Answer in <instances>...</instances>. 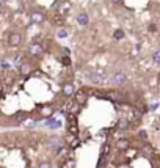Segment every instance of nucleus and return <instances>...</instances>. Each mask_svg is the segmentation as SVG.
<instances>
[{
  "mask_svg": "<svg viewBox=\"0 0 160 168\" xmlns=\"http://www.w3.org/2000/svg\"><path fill=\"white\" fill-rule=\"evenodd\" d=\"M27 120V113H17V115L14 116V122H22Z\"/></svg>",
  "mask_w": 160,
  "mask_h": 168,
  "instance_id": "4468645a",
  "label": "nucleus"
},
{
  "mask_svg": "<svg viewBox=\"0 0 160 168\" xmlns=\"http://www.w3.org/2000/svg\"><path fill=\"white\" fill-rule=\"evenodd\" d=\"M149 31L155 33V31H157V25H155V24H149Z\"/></svg>",
  "mask_w": 160,
  "mask_h": 168,
  "instance_id": "412c9836",
  "label": "nucleus"
},
{
  "mask_svg": "<svg viewBox=\"0 0 160 168\" xmlns=\"http://www.w3.org/2000/svg\"><path fill=\"white\" fill-rule=\"evenodd\" d=\"M38 168H52V165L47 163V162H43V163H39V165H38Z\"/></svg>",
  "mask_w": 160,
  "mask_h": 168,
  "instance_id": "aec40b11",
  "label": "nucleus"
},
{
  "mask_svg": "<svg viewBox=\"0 0 160 168\" xmlns=\"http://www.w3.org/2000/svg\"><path fill=\"white\" fill-rule=\"evenodd\" d=\"M68 36V31L65 30V28H60L58 30V38H66Z\"/></svg>",
  "mask_w": 160,
  "mask_h": 168,
  "instance_id": "6ab92c4d",
  "label": "nucleus"
},
{
  "mask_svg": "<svg viewBox=\"0 0 160 168\" xmlns=\"http://www.w3.org/2000/svg\"><path fill=\"white\" fill-rule=\"evenodd\" d=\"M152 60H154V63L160 65V51H155V52L152 53Z\"/></svg>",
  "mask_w": 160,
  "mask_h": 168,
  "instance_id": "f3484780",
  "label": "nucleus"
},
{
  "mask_svg": "<svg viewBox=\"0 0 160 168\" xmlns=\"http://www.w3.org/2000/svg\"><path fill=\"white\" fill-rule=\"evenodd\" d=\"M31 69H33V66L30 65V63H21V66H19V71H21V74L22 75H27V77H30L31 74Z\"/></svg>",
  "mask_w": 160,
  "mask_h": 168,
  "instance_id": "20e7f679",
  "label": "nucleus"
},
{
  "mask_svg": "<svg viewBox=\"0 0 160 168\" xmlns=\"http://www.w3.org/2000/svg\"><path fill=\"white\" fill-rule=\"evenodd\" d=\"M28 53H30V55H33V57H39V55H43V53H44V49H43V46H41V44L33 43V44L28 47Z\"/></svg>",
  "mask_w": 160,
  "mask_h": 168,
  "instance_id": "7ed1b4c3",
  "label": "nucleus"
},
{
  "mask_svg": "<svg viewBox=\"0 0 160 168\" xmlns=\"http://www.w3.org/2000/svg\"><path fill=\"white\" fill-rule=\"evenodd\" d=\"M22 41V35L17 33V31H13V33L10 35V44L11 46H19Z\"/></svg>",
  "mask_w": 160,
  "mask_h": 168,
  "instance_id": "423d86ee",
  "label": "nucleus"
},
{
  "mask_svg": "<svg viewBox=\"0 0 160 168\" xmlns=\"http://www.w3.org/2000/svg\"><path fill=\"white\" fill-rule=\"evenodd\" d=\"M86 99H88V94H86L83 90H82V91H77V93H75V96H74V101H75V102H79L80 105H85Z\"/></svg>",
  "mask_w": 160,
  "mask_h": 168,
  "instance_id": "39448f33",
  "label": "nucleus"
},
{
  "mask_svg": "<svg viewBox=\"0 0 160 168\" xmlns=\"http://www.w3.org/2000/svg\"><path fill=\"white\" fill-rule=\"evenodd\" d=\"M2 68L3 69H10V65H8V63H2Z\"/></svg>",
  "mask_w": 160,
  "mask_h": 168,
  "instance_id": "4be33fe9",
  "label": "nucleus"
},
{
  "mask_svg": "<svg viewBox=\"0 0 160 168\" xmlns=\"http://www.w3.org/2000/svg\"><path fill=\"white\" fill-rule=\"evenodd\" d=\"M61 65H65L66 68H68V66H71V58H69V55L61 57Z\"/></svg>",
  "mask_w": 160,
  "mask_h": 168,
  "instance_id": "dca6fc26",
  "label": "nucleus"
},
{
  "mask_svg": "<svg viewBox=\"0 0 160 168\" xmlns=\"http://www.w3.org/2000/svg\"><path fill=\"white\" fill-rule=\"evenodd\" d=\"M85 77L91 83H102L105 80V72L102 69H99V68H91V69L85 71Z\"/></svg>",
  "mask_w": 160,
  "mask_h": 168,
  "instance_id": "f257e3e1",
  "label": "nucleus"
},
{
  "mask_svg": "<svg viewBox=\"0 0 160 168\" xmlns=\"http://www.w3.org/2000/svg\"><path fill=\"white\" fill-rule=\"evenodd\" d=\"M43 21H44L43 13H33V14H31V22H33V24H41Z\"/></svg>",
  "mask_w": 160,
  "mask_h": 168,
  "instance_id": "9b49d317",
  "label": "nucleus"
},
{
  "mask_svg": "<svg viewBox=\"0 0 160 168\" xmlns=\"http://www.w3.org/2000/svg\"><path fill=\"white\" fill-rule=\"evenodd\" d=\"M107 159H108V156H100L99 162H97V168H104V165L107 163Z\"/></svg>",
  "mask_w": 160,
  "mask_h": 168,
  "instance_id": "2eb2a0df",
  "label": "nucleus"
},
{
  "mask_svg": "<svg viewBox=\"0 0 160 168\" xmlns=\"http://www.w3.org/2000/svg\"><path fill=\"white\" fill-rule=\"evenodd\" d=\"M140 137H143V138H146V132H144V130H141V132H140Z\"/></svg>",
  "mask_w": 160,
  "mask_h": 168,
  "instance_id": "b1692460",
  "label": "nucleus"
},
{
  "mask_svg": "<svg viewBox=\"0 0 160 168\" xmlns=\"http://www.w3.org/2000/svg\"><path fill=\"white\" fill-rule=\"evenodd\" d=\"M112 2H116V5H122V0H112Z\"/></svg>",
  "mask_w": 160,
  "mask_h": 168,
  "instance_id": "5701e85b",
  "label": "nucleus"
},
{
  "mask_svg": "<svg viewBox=\"0 0 160 168\" xmlns=\"http://www.w3.org/2000/svg\"><path fill=\"white\" fill-rule=\"evenodd\" d=\"M77 22H79L80 25L86 27V25L90 24V17H88V14H86V13H80V14L77 16Z\"/></svg>",
  "mask_w": 160,
  "mask_h": 168,
  "instance_id": "6e6552de",
  "label": "nucleus"
},
{
  "mask_svg": "<svg viewBox=\"0 0 160 168\" xmlns=\"http://www.w3.org/2000/svg\"><path fill=\"white\" fill-rule=\"evenodd\" d=\"M159 80H160V74H159Z\"/></svg>",
  "mask_w": 160,
  "mask_h": 168,
  "instance_id": "a878e982",
  "label": "nucleus"
},
{
  "mask_svg": "<svg viewBox=\"0 0 160 168\" xmlns=\"http://www.w3.org/2000/svg\"><path fill=\"white\" fill-rule=\"evenodd\" d=\"M129 126H130V122H129L127 118H121L119 122H118V129H119V130H127V129H129Z\"/></svg>",
  "mask_w": 160,
  "mask_h": 168,
  "instance_id": "9d476101",
  "label": "nucleus"
},
{
  "mask_svg": "<svg viewBox=\"0 0 160 168\" xmlns=\"http://www.w3.org/2000/svg\"><path fill=\"white\" fill-rule=\"evenodd\" d=\"M108 152H110V145L105 143L102 146V156H108Z\"/></svg>",
  "mask_w": 160,
  "mask_h": 168,
  "instance_id": "a211bd4d",
  "label": "nucleus"
},
{
  "mask_svg": "<svg viewBox=\"0 0 160 168\" xmlns=\"http://www.w3.org/2000/svg\"><path fill=\"white\" fill-rule=\"evenodd\" d=\"M126 80H127V74L124 71H115L110 75V79H108V82L112 85H115V87H119V85L126 83Z\"/></svg>",
  "mask_w": 160,
  "mask_h": 168,
  "instance_id": "f03ea898",
  "label": "nucleus"
},
{
  "mask_svg": "<svg viewBox=\"0 0 160 168\" xmlns=\"http://www.w3.org/2000/svg\"><path fill=\"white\" fill-rule=\"evenodd\" d=\"M122 38H126V33H124V30H121V28H116L115 31H113V39H116V41H121Z\"/></svg>",
  "mask_w": 160,
  "mask_h": 168,
  "instance_id": "f8f14e48",
  "label": "nucleus"
},
{
  "mask_svg": "<svg viewBox=\"0 0 160 168\" xmlns=\"http://www.w3.org/2000/svg\"><path fill=\"white\" fill-rule=\"evenodd\" d=\"M0 8H2V2H0Z\"/></svg>",
  "mask_w": 160,
  "mask_h": 168,
  "instance_id": "393cba45",
  "label": "nucleus"
},
{
  "mask_svg": "<svg viewBox=\"0 0 160 168\" xmlns=\"http://www.w3.org/2000/svg\"><path fill=\"white\" fill-rule=\"evenodd\" d=\"M74 91H75L74 83H71V82L63 83V94H65V96H71V94H74Z\"/></svg>",
  "mask_w": 160,
  "mask_h": 168,
  "instance_id": "0eeeda50",
  "label": "nucleus"
},
{
  "mask_svg": "<svg viewBox=\"0 0 160 168\" xmlns=\"http://www.w3.org/2000/svg\"><path fill=\"white\" fill-rule=\"evenodd\" d=\"M116 148L119 149V151H124V149H127L129 148V140L127 138H119L116 142Z\"/></svg>",
  "mask_w": 160,
  "mask_h": 168,
  "instance_id": "1a4fd4ad",
  "label": "nucleus"
},
{
  "mask_svg": "<svg viewBox=\"0 0 160 168\" xmlns=\"http://www.w3.org/2000/svg\"><path fill=\"white\" fill-rule=\"evenodd\" d=\"M46 124H47L49 127H52V129H57V127H60V122H58V121H55V120H53L52 116H50L49 120L46 121Z\"/></svg>",
  "mask_w": 160,
  "mask_h": 168,
  "instance_id": "ddd939ff",
  "label": "nucleus"
}]
</instances>
